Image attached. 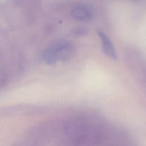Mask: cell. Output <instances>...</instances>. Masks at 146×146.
Masks as SVG:
<instances>
[{"mask_svg": "<svg viewBox=\"0 0 146 146\" xmlns=\"http://www.w3.org/2000/svg\"><path fill=\"white\" fill-rule=\"evenodd\" d=\"M71 51L68 42L60 39L51 43L43 51L42 58L47 64H53L58 60L66 58Z\"/></svg>", "mask_w": 146, "mask_h": 146, "instance_id": "cell-1", "label": "cell"}, {"mask_svg": "<svg viewBox=\"0 0 146 146\" xmlns=\"http://www.w3.org/2000/svg\"><path fill=\"white\" fill-rule=\"evenodd\" d=\"M97 33L100 37L103 51L110 58L116 59V54L113 45L108 36L102 31L98 30Z\"/></svg>", "mask_w": 146, "mask_h": 146, "instance_id": "cell-3", "label": "cell"}, {"mask_svg": "<svg viewBox=\"0 0 146 146\" xmlns=\"http://www.w3.org/2000/svg\"><path fill=\"white\" fill-rule=\"evenodd\" d=\"M71 14L73 18L76 20L88 21L92 17V10L89 5L84 3H80L76 5L72 8Z\"/></svg>", "mask_w": 146, "mask_h": 146, "instance_id": "cell-2", "label": "cell"}, {"mask_svg": "<svg viewBox=\"0 0 146 146\" xmlns=\"http://www.w3.org/2000/svg\"><path fill=\"white\" fill-rule=\"evenodd\" d=\"M0 55H1V51H0Z\"/></svg>", "mask_w": 146, "mask_h": 146, "instance_id": "cell-4", "label": "cell"}]
</instances>
